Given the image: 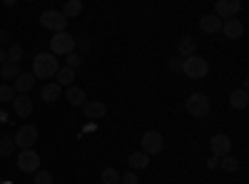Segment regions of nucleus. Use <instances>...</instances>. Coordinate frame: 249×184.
I'll list each match as a JSON object with an SVG mask.
<instances>
[{
	"instance_id": "nucleus-13",
	"label": "nucleus",
	"mask_w": 249,
	"mask_h": 184,
	"mask_svg": "<svg viewBox=\"0 0 249 184\" xmlns=\"http://www.w3.org/2000/svg\"><path fill=\"white\" fill-rule=\"evenodd\" d=\"M10 105H13L18 117H30V112H33V100L28 95H15Z\"/></svg>"
},
{
	"instance_id": "nucleus-25",
	"label": "nucleus",
	"mask_w": 249,
	"mask_h": 184,
	"mask_svg": "<svg viewBox=\"0 0 249 184\" xmlns=\"http://www.w3.org/2000/svg\"><path fill=\"white\" fill-rule=\"evenodd\" d=\"M219 167H222L224 172H230V174H232V172H237V169H239V159H234L232 154H227V157H222V159H219Z\"/></svg>"
},
{
	"instance_id": "nucleus-1",
	"label": "nucleus",
	"mask_w": 249,
	"mask_h": 184,
	"mask_svg": "<svg viewBox=\"0 0 249 184\" xmlns=\"http://www.w3.org/2000/svg\"><path fill=\"white\" fill-rule=\"evenodd\" d=\"M60 70V63L57 57L50 55V52H37L33 57V77H40V80H50L55 77Z\"/></svg>"
},
{
	"instance_id": "nucleus-33",
	"label": "nucleus",
	"mask_w": 249,
	"mask_h": 184,
	"mask_svg": "<svg viewBox=\"0 0 249 184\" xmlns=\"http://www.w3.org/2000/svg\"><path fill=\"white\" fill-rule=\"evenodd\" d=\"M75 45H77L80 50H90V48H92V37H88V35H85V37L75 40Z\"/></svg>"
},
{
	"instance_id": "nucleus-22",
	"label": "nucleus",
	"mask_w": 249,
	"mask_h": 184,
	"mask_svg": "<svg viewBox=\"0 0 249 184\" xmlns=\"http://www.w3.org/2000/svg\"><path fill=\"white\" fill-rule=\"evenodd\" d=\"M60 13L65 15L68 20H70V17H77V15L82 13V3H80V0H68V3L62 5V10H60Z\"/></svg>"
},
{
	"instance_id": "nucleus-37",
	"label": "nucleus",
	"mask_w": 249,
	"mask_h": 184,
	"mask_svg": "<svg viewBox=\"0 0 249 184\" xmlns=\"http://www.w3.org/2000/svg\"><path fill=\"white\" fill-rule=\"evenodd\" d=\"M3 40H5V30H3V28H0V43H3Z\"/></svg>"
},
{
	"instance_id": "nucleus-21",
	"label": "nucleus",
	"mask_w": 249,
	"mask_h": 184,
	"mask_svg": "<svg viewBox=\"0 0 249 184\" xmlns=\"http://www.w3.org/2000/svg\"><path fill=\"white\" fill-rule=\"evenodd\" d=\"M55 83H57L60 87H70V85L75 83V70H70V67H60L57 75H55Z\"/></svg>"
},
{
	"instance_id": "nucleus-11",
	"label": "nucleus",
	"mask_w": 249,
	"mask_h": 184,
	"mask_svg": "<svg viewBox=\"0 0 249 184\" xmlns=\"http://www.w3.org/2000/svg\"><path fill=\"white\" fill-rule=\"evenodd\" d=\"M222 33L227 40H239L244 35V25H242V20L237 17H230V20H222Z\"/></svg>"
},
{
	"instance_id": "nucleus-32",
	"label": "nucleus",
	"mask_w": 249,
	"mask_h": 184,
	"mask_svg": "<svg viewBox=\"0 0 249 184\" xmlns=\"http://www.w3.org/2000/svg\"><path fill=\"white\" fill-rule=\"evenodd\" d=\"M137 174L135 172H127V174H120V184H137Z\"/></svg>"
},
{
	"instance_id": "nucleus-29",
	"label": "nucleus",
	"mask_w": 249,
	"mask_h": 184,
	"mask_svg": "<svg viewBox=\"0 0 249 184\" xmlns=\"http://www.w3.org/2000/svg\"><path fill=\"white\" fill-rule=\"evenodd\" d=\"M65 60H68V67H70V70H77V67L82 65V55H77V52L65 55Z\"/></svg>"
},
{
	"instance_id": "nucleus-8",
	"label": "nucleus",
	"mask_w": 249,
	"mask_h": 184,
	"mask_svg": "<svg viewBox=\"0 0 249 184\" xmlns=\"http://www.w3.org/2000/svg\"><path fill=\"white\" fill-rule=\"evenodd\" d=\"M18 169L25 174H35L40 169V157L35 150H20L18 154Z\"/></svg>"
},
{
	"instance_id": "nucleus-19",
	"label": "nucleus",
	"mask_w": 249,
	"mask_h": 184,
	"mask_svg": "<svg viewBox=\"0 0 249 184\" xmlns=\"http://www.w3.org/2000/svg\"><path fill=\"white\" fill-rule=\"evenodd\" d=\"M127 162H130V169H132V172H135V169L150 167V157L144 154V152H132V154L127 157Z\"/></svg>"
},
{
	"instance_id": "nucleus-14",
	"label": "nucleus",
	"mask_w": 249,
	"mask_h": 184,
	"mask_svg": "<svg viewBox=\"0 0 249 184\" xmlns=\"http://www.w3.org/2000/svg\"><path fill=\"white\" fill-rule=\"evenodd\" d=\"M33 87H35V77H33V72H20V75L15 77V87H13V92H15V95H28Z\"/></svg>"
},
{
	"instance_id": "nucleus-24",
	"label": "nucleus",
	"mask_w": 249,
	"mask_h": 184,
	"mask_svg": "<svg viewBox=\"0 0 249 184\" xmlns=\"http://www.w3.org/2000/svg\"><path fill=\"white\" fill-rule=\"evenodd\" d=\"M13 152H15V142H13V137L3 134V137H0V157H10Z\"/></svg>"
},
{
	"instance_id": "nucleus-20",
	"label": "nucleus",
	"mask_w": 249,
	"mask_h": 184,
	"mask_svg": "<svg viewBox=\"0 0 249 184\" xmlns=\"http://www.w3.org/2000/svg\"><path fill=\"white\" fill-rule=\"evenodd\" d=\"M60 95H62V87L57 83H48L43 90H40V97H43L45 102H55V100H60Z\"/></svg>"
},
{
	"instance_id": "nucleus-34",
	"label": "nucleus",
	"mask_w": 249,
	"mask_h": 184,
	"mask_svg": "<svg viewBox=\"0 0 249 184\" xmlns=\"http://www.w3.org/2000/svg\"><path fill=\"white\" fill-rule=\"evenodd\" d=\"M217 167H219V159H217V157L207 159V169H217Z\"/></svg>"
},
{
	"instance_id": "nucleus-2",
	"label": "nucleus",
	"mask_w": 249,
	"mask_h": 184,
	"mask_svg": "<svg viewBox=\"0 0 249 184\" xmlns=\"http://www.w3.org/2000/svg\"><path fill=\"white\" fill-rule=\"evenodd\" d=\"M207 72H210V63L199 55H192L182 63V75L190 80H202V77H207Z\"/></svg>"
},
{
	"instance_id": "nucleus-35",
	"label": "nucleus",
	"mask_w": 249,
	"mask_h": 184,
	"mask_svg": "<svg viewBox=\"0 0 249 184\" xmlns=\"http://www.w3.org/2000/svg\"><path fill=\"white\" fill-rule=\"evenodd\" d=\"M5 63H8V55H5L3 48H0V65H5Z\"/></svg>"
},
{
	"instance_id": "nucleus-36",
	"label": "nucleus",
	"mask_w": 249,
	"mask_h": 184,
	"mask_svg": "<svg viewBox=\"0 0 249 184\" xmlns=\"http://www.w3.org/2000/svg\"><path fill=\"white\" fill-rule=\"evenodd\" d=\"M8 119V112H3V110H0V122H5Z\"/></svg>"
},
{
	"instance_id": "nucleus-10",
	"label": "nucleus",
	"mask_w": 249,
	"mask_h": 184,
	"mask_svg": "<svg viewBox=\"0 0 249 184\" xmlns=\"http://www.w3.org/2000/svg\"><path fill=\"white\" fill-rule=\"evenodd\" d=\"M210 147H212V157H217V159H222V157H227L232 152V139L227 137V134H212V139H210Z\"/></svg>"
},
{
	"instance_id": "nucleus-12",
	"label": "nucleus",
	"mask_w": 249,
	"mask_h": 184,
	"mask_svg": "<svg viewBox=\"0 0 249 184\" xmlns=\"http://www.w3.org/2000/svg\"><path fill=\"white\" fill-rule=\"evenodd\" d=\"M82 115H85L88 119H102L107 115V107L102 105V102H97V100H88L85 105H82Z\"/></svg>"
},
{
	"instance_id": "nucleus-16",
	"label": "nucleus",
	"mask_w": 249,
	"mask_h": 184,
	"mask_svg": "<svg viewBox=\"0 0 249 184\" xmlns=\"http://www.w3.org/2000/svg\"><path fill=\"white\" fill-rule=\"evenodd\" d=\"M65 97H68V102L72 107H82L88 102V95H85V90L82 87H77V85H70L68 90H65Z\"/></svg>"
},
{
	"instance_id": "nucleus-17",
	"label": "nucleus",
	"mask_w": 249,
	"mask_h": 184,
	"mask_svg": "<svg viewBox=\"0 0 249 184\" xmlns=\"http://www.w3.org/2000/svg\"><path fill=\"white\" fill-rule=\"evenodd\" d=\"M192 55H197V40L195 37H182L179 45H177V57L187 60V57H192Z\"/></svg>"
},
{
	"instance_id": "nucleus-9",
	"label": "nucleus",
	"mask_w": 249,
	"mask_h": 184,
	"mask_svg": "<svg viewBox=\"0 0 249 184\" xmlns=\"http://www.w3.org/2000/svg\"><path fill=\"white\" fill-rule=\"evenodd\" d=\"M239 10H242V3H239V0H217V5H214V15H217L219 20L237 17Z\"/></svg>"
},
{
	"instance_id": "nucleus-4",
	"label": "nucleus",
	"mask_w": 249,
	"mask_h": 184,
	"mask_svg": "<svg viewBox=\"0 0 249 184\" xmlns=\"http://www.w3.org/2000/svg\"><path fill=\"white\" fill-rule=\"evenodd\" d=\"M75 52V37L65 30V33H55L50 40V55H70Z\"/></svg>"
},
{
	"instance_id": "nucleus-27",
	"label": "nucleus",
	"mask_w": 249,
	"mask_h": 184,
	"mask_svg": "<svg viewBox=\"0 0 249 184\" xmlns=\"http://www.w3.org/2000/svg\"><path fill=\"white\" fill-rule=\"evenodd\" d=\"M5 55H8V63H18V65H20V57H23V48L15 43V45H10V48L5 50Z\"/></svg>"
},
{
	"instance_id": "nucleus-15",
	"label": "nucleus",
	"mask_w": 249,
	"mask_h": 184,
	"mask_svg": "<svg viewBox=\"0 0 249 184\" xmlns=\"http://www.w3.org/2000/svg\"><path fill=\"white\" fill-rule=\"evenodd\" d=\"M199 28H202V33L217 35V33H222V20H219L214 13H210V15H202V17H199Z\"/></svg>"
},
{
	"instance_id": "nucleus-31",
	"label": "nucleus",
	"mask_w": 249,
	"mask_h": 184,
	"mask_svg": "<svg viewBox=\"0 0 249 184\" xmlns=\"http://www.w3.org/2000/svg\"><path fill=\"white\" fill-rule=\"evenodd\" d=\"M182 63H184V60H182V57H172V60H170V63H167V67H170V72H175V75H177V72H182Z\"/></svg>"
},
{
	"instance_id": "nucleus-18",
	"label": "nucleus",
	"mask_w": 249,
	"mask_h": 184,
	"mask_svg": "<svg viewBox=\"0 0 249 184\" xmlns=\"http://www.w3.org/2000/svg\"><path fill=\"white\" fill-rule=\"evenodd\" d=\"M247 102H249V95H247V90H244V87H239V90H232V92H230V105H232L234 110H244V107H247Z\"/></svg>"
},
{
	"instance_id": "nucleus-38",
	"label": "nucleus",
	"mask_w": 249,
	"mask_h": 184,
	"mask_svg": "<svg viewBox=\"0 0 249 184\" xmlns=\"http://www.w3.org/2000/svg\"><path fill=\"white\" fill-rule=\"evenodd\" d=\"M5 184H10V182H5Z\"/></svg>"
},
{
	"instance_id": "nucleus-7",
	"label": "nucleus",
	"mask_w": 249,
	"mask_h": 184,
	"mask_svg": "<svg viewBox=\"0 0 249 184\" xmlns=\"http://www.w3.org/2000/svg\"><path fill=\"white\" fill-rule=\"evenodd\" d=\"M13 142H15V147H20V150H33L35 142H37V127H35V125H23V127H18Z\"/></svg>"
},
{
	"instance_id": "nucleus-28",
	"label": "nucleus",
	"mask_w": 249,
	"mask_h": 184,
	"mask_svg": "<svg viewBox=\"0 0 249 184\" xmlns=\"http://www.w3.org/2000/svg\"><path fill=\"white\" fill-rule=\"evenodd\" d=\"M33 182H35V184H53V174H50V172H45V169H37Z\"/></svg>"
},
{
	"instance_id": "nucleus-3",
	"label": "nucleus",
	"mask_w": 249,
	"mask_h": 184,
	"mask_svg": "<svg viewBox=\"0 0 249 184\" xmlns=\"http://www.w3.org/2000/svg\"><path fill=\"white\" fill-rule=\"evenodd\" d=\"M184 107H187V112H190L192 117H207L210 115V97H207L204 92H192L190 97L184 100Z\"/></svg>"
},
{
	"instance_id": "nucleus-6",
	"label": "nucleus",
	"mask_w": 249,
	"mask_h": 184,
	"mask_svg": "<svg viewBox=\"0 0 249 184\" xmlns=\"http://www.w3.org/2000/svg\"><path fill=\"white\" fill-rule=\"evenodd\" d=\"M140 145H142V152H144V154L152 157V154H160V152L164 150V137H162L157 130H147V132L142 134Z\"/></svg>"
},
{
	"instance_id": "nucleus-26",
	"label": "nucleus",
	"mask_w": 249,
	"mask_h": 184,
	"mask_svg": "<svg viewBox=\"0 0 249 184\" xmlns=\"http://www.w3.org/2000/svg\"><path fill=\"white\" fill-rule=\"evenodd\" d=\"M100 179H102V184H120V172L112 169V167H107V169H102Z\"/></svg>"
},
{
	"instance_id": "nucleus-23",
	"label": "nucleus",
	"mask_w": 249,
	"mask_h": 184,
	"mask_svg": "<svg viewBox=\"0 0 249 184\" xmlns=\"http://www.w3.org/2000/svg\"><path fill=\"white\" fill-rule=\"evenodd\" d=\"M18 75H20V65H18V63L0 65V77H3V80H15Z\"/></svg>"
},
{
	"instance_id": "nucleus-30",
	"label": "nucleus",
	"mask_w": 249,
	"mask_h": 184,
	"mask_svg": "<svg viewBox=\"0 0 249 184\" xmlns=\"http://www.w3.org/2000/svg\"><path fill=\"white\" fill-rule=\"evenodd\" d=\"M13 97H15V92L10 85H0V102H13Z\"/></svg>"
},
{
	"instance_id": "nucleus-5",
	"label": "nucleus",
	"mask_w": 249,
	"mask_h": 184,
	"mask_svg": "<svg viewBox=\"0 0 249 184\" xmlns=\"http://www.w3.org/2000/svg\"><path fill=\"white\" fill-rule=\"evenodd\" d=\"M40 25H43L45 30H53V35H55V33H65L68 17L62 15L60 10H45L43 15H40Z\"/></svg>"
}]
</instances>
